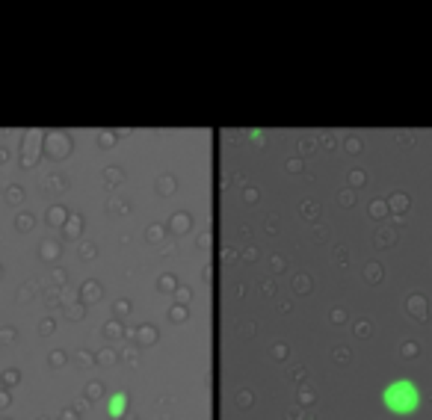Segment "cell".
I'll return each mask as SVG.
<instances>
[{"label": "cell", "mask_w": 432, "mask_h": 420, "mask_svg": "<svg viewBox=\"0 0 432 420\" xmlns=\"http://www.w3.org/2000/svg\"><path fill=\"white\" fill-rule=\"evenodd\" d=\"M382 405L397 417H408L420 408V388L412 379H394L391 385H385L382 391Z\"/></svg>", "instance_id": "6da1fadb"}, {"label": "cell", "mask_w": 432, "mask_h": 420, "mask_svg": "<svg viewBox=\"0 0 432 420\" xmlns=\"http://www.w3.org/2000/svg\"><path fill=\"white\" fill-rule=\"evenodd\" d=\"M107 412H110V417H122L127 412V396L125 394H113L110 403H107Z\"/></svg>", "instance_id": "7a4b0ae2"}]
</instances>
